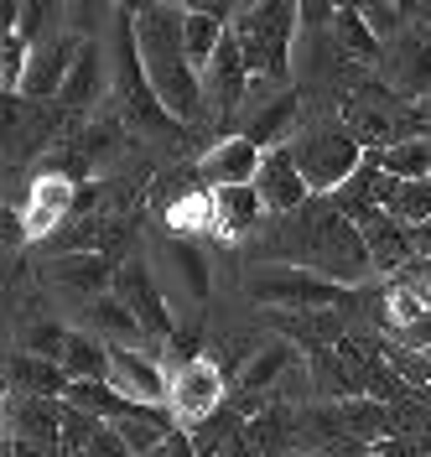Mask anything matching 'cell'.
I'll return each instance as SVG.
<instances>
[{
  "instance_id": "cell-1",
  "label": "cell",
  "mask_w": 431,
  "mask_h": 457,
  "mask_svg": "<svg viewBox=\"0 0 431 457\" xmlns=\"http://www.w3.org/2000/svg\"><path fill=\"white\" fill-rule=\"evenodd\" d=\"M130 21H136V47H141L145 79L156 88L162 110L177 125H198L208 114V99H203V73L193 68L187 42H182V5H141L130 11Z\"/></svg>"
},
{
  "instance_id": "cell-2",
  "label": "cell",
  "mask_w": 431,
  "mask_h": 457,
  "mask_svg": "<svg viewBox=\"0 0 431 457\" xmlns=\"http://www.w3.org/2000/svg\"><path fill=\"white\" fill-rule=\"evenodd\" d=\"M291 219H296V224H291V239L281 245L286 265H302V270H312V276H327L333 286H348V291L374 276L364 234L338 213L333 198H312V208H296Z\"/></svg>"
},
{
  "instance_id": "cell-3",
  "label": "cell",
  "mask_w": 431,
  "mask_h": 457,
  "mask_svg": "<svg viewBox=\"0 0 431 457\" xmlns=\"http://www.w3.org/2000/svg\"><path fill=\"white\" fill-rule=\"evenodd\" d=\"M291 156H296V171L307 177L312 198H333L338 187L353 182V171L364 167V145L348 136L344 125H312L291 141Z\"/></svg>"
},
{
  "instance_id": "cell-4",
  "label": "cell",
  "mask_w": 431,
  "mask_h": 457,
  "mask_svg": "<svg viewBox=\"0 0 431 457\" xmlns=\"http://www.w3.org/2000/svg\"><path fill=\"white\" fill-rule=\"evenodd\" d=\"M239 42H245V62H250V79H265V84H286L291 73V37H296V5L276 0V5H250L239 11Z\"/></svg>"
},
{
  "instance_id": "cell-5",
  "label": "cell",
  "mask_w": 431,
  "mask_h": 457,
  "mask_svg": "<svg viewBox=\"0 0 431 457\" xmlns=\"http://www.w3.org/2000/svg\"><path fill=\"white\" fill-rule=\"evenodd\" d=\"M250 296L281 312H338L348 302V286H333L327 276H312L302 265H260L250 276Z\"/></svg>"
},
{
  "instance_id": "cell-6",
  "label": "cell",
  "mask_w": 431,
  "mask_h": 457,
  "mask_svg": "<svg viewBox=\"0 0 431 457\" xmlns=\"http://www.w3.org/2000/svg\"><path fill=\"white\" fill-rule=\"evenodd\" d=\"M115 88H120V110L130 114L145 136H177V120L162 110L156 88H151V79H145L141 47H136V27L115 31Z\"/></svg>"
},
{
  "instance_id": "cell-7",
  "label": "cell",
  "mask_w": 431,
  "mask_h": 457,
  "mask_svg": "<svg viewBox=\"0 0 431 457\" xmlns=\"http://www.w3.org/2000/svg\"><path fill=\"white\" fill-rule=\"evenodd\" d=\"M229 400V379H224V364L213 359H187L182 370H172V395H167V411L177 416V431H198L219 416V405Z\"/></svg>"
},
{
  "instance_id": "cell-8",
  "label": "cell",
  "mask_w": 431,
  "mask_h": 457,
  "mask_svg": "<svg viewBox=\"0 0 431 457\" xmlns=\"http://www.w3.org/2000/svg\"><path fill=\"white\" fill-rule=\"evenodd\" d=\"M110 385L130 405H167V395H172L167 364L156 353H145V348H115L110 353Z\"/></svg>"
},
{
  "instance_id": "cell-9",
  "label": "cell",
  "mask_w": 431,
  "mask_h": 457,
  "mask_svg": "<svg viewBox=\"0 0 431 457\" xmlns=\"http://www.w3.org/2000/svg\"><path fill=\"white\" fill-rule=\"evenodd\" d=\"M344 219L359 228V234H364L374 270H390V276H401L405 265H410L416 245H410V228H405L401 219H390V213H385V208H374V203H364V208H348Z\"/></svg>"
},
{
  "instance_id": "cell-10",
  "label": "cell",
  "mask_w": 431,
  "mask_h": 457,
  "mask_svg": "<svg viewBox=\"0 0 431 457\" xmlns=\"http://www.w3.org/2000/svg\"><path fill=\"white\" fill-rule=\"evenodd\" d=\"M84 53V42H73L68 31H47V37H37L31 42V62H27V84L21 94L27 99H62V84H68V73H73V62Z\"/></svg>"
},
{
  "instance_id": "cell-11",
  "label": "cell",
  "mask_w": 431,
  "mask_h": 457,
  "mask_svg": "<svg viewBox=\"0 0 431 457\" xmlns=\"http://www.w3.org/2000/svg\"><path fill=\"white\" fill-rule=\"evenodd\" d=\"M115 296L136 312V322H141L145 333H151V343H156V353L167 348V343L177 338V322H172V312H167V296L156 291V281L145 276V265L136 260V265H125L115 276Z\"/></svg>"
},
{
  "instance_id": "cell-12",
  "label": "cell",
  "mask_w": 431,
  "mask_h": 457,
  "mask_svg": "<svg viewBox=\"0 0 431 457\" xmlns=\"http://www.w3.org/2000/svg\"><path fill=\"white\" fill-rule=\"evenodd\" d=\"M245 94H250V62H245V42H239V31L229 27L224 47L213 53L208 73H203V99H208V114H229V110H239Z\"/></svg>"
},
{
  "instance_id": "cell-13",
  "label": "cell",
  "mask_w": 431,
  "mask_h": 457,
  "mask_svg": "<svg viewBox=\"0 0 431 457\" xmlns=\"http://www.w3.org/2000/svg\"><path fill=\"white\" fill-rule=\"evenodd\" d=\"M260 167H265V151L250 136H224V141L203 156L198 182L208 193H219V187H255Z\"/></svg>"
},
{
  "instance_id": "cell-14",
  "label": "cell",
  "mask_w": 431,
  "mask_h": 457,
  "mask_svg": "<svg viewBox=\"0 0 431 457\" xmlns=\"http://www.w3.org/2000/svg\"><path fill=\"white\" fill-rule=\"evenodd\" d=\"M5 442L16 447H58L62 453V400H21L5 405Z\"/></svg>"
},
{
  "instance_id": "cell-15",
  "label": "cell",
  "mask_w": 431,
  "mask_h": 457,
  "mask_svg": "<svg viewBox=\"0 0 431 457\" xmlns=\"http://www.w3.org/2000/svg\"><path fill=\"white\" fill-rule=\"evenodd\" d=\"M307 177L296 171V156H291V145L281 151H265V167L255 177V198L260 208H270V213H296V208H307Z\"/></svg>"
},
{
  "instance_id": "cell-16",
  "label": "cell",
  "mask_w": 431,
  "mask_h": 457,
  "mask_svg": "<svg viewBox=\"0 0 431 457\" xmlns=\"http://www.w3.org/2000/svg\"><path fill=\"white\" fill-rule=\"evenodd\" d=\"M385 79L395 84V94H410V99L431 94V37L427 31L410 27L401 42L385 53Z\"/></svg>"
},
{
  "instance_id": "cell-17",
  "label": "cell",
  "mask_w": 431,
  "mask_h": 457,
  "mask_svg": "<svg viewBox=\"0 0 431 457\" xmlns=\"http://www.w3.org/2000/svg\"><path fill=\"white\" fill-rule=\"evenodd\" d=\"M5 379H11V395H21V400H62L68 385H73L58 359H37L27 348H16L5 359Z\"/></svg>"
},
{
  "instance_id": "cell-18",
  "label": "cell",
  "mask_w": 431,
  "mask_h": 457,
  "mask_svg": "<svg viewBox=\"0 0 431 457\" xmlns=\"http://www.w3.org/2000/svg\"><path fill=\"white\" fill-rule=\"evenodd\" d=\"M296 364H302L296 343L291 338H270V343H260L255 353H250V364H245V374L234 379V390H239V395H276L281 379H286Z\"/></svg>"
},
{
  "instance_id": "cell-19",
  "label": "cell",
  "mask_w": 431,
  "mask_h": 457,
  "mask_svg": "<svg viewBox=\"0 0 431 457\" xmlns=\"http://www.w3.org/2000/svg\"><path fill=\"white\" fill-rule=\"evenodd\" d=\"M73 208H79V203H73V182L58 177V171H47L27 198V219H21V224H27V239H42V245H47V234L62 228V219H68Z\"/></svg>"
},
{
  "instance_id": "cell-20",
  "label": "cell",
  "mask_w": 431,
  "mask_h": 457,
  "mask_svg": "<svg viewBox=\"0 0 431 457\" xmlns=\"http://www.w3.org/2000/svg\"><path fill=\"white\" fill-rule=\"evenodd\" d=\"M110 79H115L110 53H104L99 42H84V53L73 62L68 84H62V104H68V110H94V104L104 99V84H110Z\"/></svg>"
},
{
  "instance_id": "cell-21",
  "label": "cell",
  "mask_w": 431,
  "mask_h": 457,
  "mask_svg": "<svg viewBox=\"0 0 431 457\" xmlns=\"http://www.w3.org/2000/svg\"><path fill=\"white\" fill-rule=\"evenodd\" d=\"M88 328H94V338H104L110 348H145V353H156L151 333L136 322V312H130L120 296H99V302L88 307Z\"/></svg>"
},
{
  "instance_id": "cell-22",
  "label": "cell",
  "mask_w": 431,
  "mask_h": 457,
  "mask_svg": "<svg viewBox=\"0 0 431 457\" xmlns=\"http://www.w3.org/2000/svg\"><path fill=\"white\" fill-rule=\"evenodd\" d=\"M47 276L58 286H68V291H79V296H104V286L115 281V265H110V255H99V250H88V255H62L47 265Z\"/></svg>"
},
{
  "instance_id": "cell-23",
  "label": "cell",
  "mask_w": 431,
  "mask_h": 457,
  "mask_svg": "<svg viewBox=\"0 0 431 457\" xmlns=\"http://www.w3.org/2000/svg\"><path fill=\"white\" fill-rule=\"evenodd\" d=\"M374 203H379L390 219H401L405 228L431 224V182H395V177H379Z\"/></svg>"
},
{
  "instance_id": "cell-24",
  "label": "cell",
  "mask_w": 431,
  "mask_h": 457,
  "mask_svg": "<svg viewBox=\"0 0 431 457\" xmlns=\"http://www.w3.org/2000/svg\"><path fill=\"white\" fill-rule=\"evenodd\" d=\"M110 343L104 338H94V333H68V343H62V370H68V379L73 385H94V379H110Z\"/></svg>"
},
{
  "instance_id": "cell-25",
  "label": "cell",
  "mask_w": 431,
  "mask_h": 457,
  "mask_svg": "<svg viewBox=\"0 0 431 457\" xmlns=\"http://www.w3.org/2000/svg\"><path fill=\"white\" fill-rule=\"evenodd\" d=\"M379 171L385 177H395V182H431V136L421 141H401L390 145V151H369Z\"/></svg>"
},
{
  "instance_id": "cell-26",
  "label": "cell",
  "mask_w": 431,
  "mask_h": 457,
  "mask_svg": "<svg viewBox=\"0 0 431 457\" xmlns=\"http://www.w3.org/2000/svg\"><path fill=\"white\" fill-rule=\"evenodd\" d=\"M62 405H73V411H88V416H99V421H125L130 411H141V405H130V400L120 395L110 379H94V385H68Z\"/></svg>"
},
{
  "instance_id": "cell-27",
  "label": "cell",
  "mask_w": 431,
  "mask_h": 457,
  "mask_svg": "<svg viewBox=\"0 0 431 457\" xmlns=\"http://www.w3.org/2000/svg\"><path fill=\"white\" fill-rule=\"evenodd\" d=\"M213 213H219V234L234 239V234H245V228L255 224L265 208H260L255 187H219L213 193Z\"/></svg>"
},
{
  "instance_id": "cell-28",
  "label": "cell",
  "mask_w": 431,
  "mask_h": 457,
  "mask_svg": "<svg viewBox=\"0 0 431 457\" xmlns=\"http://www.w3.org/2000/svg\"><path fill=\"white\" fill-rule=\"evenodd\" d=\"M291 120H296V99H291V94H281V99H265V104L255 110V120H250V130H245V136H250L260 151H265V145H270V151H281V136L291 130Z\"/></svg>"
},
{
  "instance_id": "cell-29",
  "label": "cell",
  "mask_w": 431,
  "mask_h": 457,
  "mask_svg": "<svg viewBox=\"0 0 431 457\" xmlns=\"http://www.w3.org/2000/svg\"><path fill=\"white\" fill-rule=\"evenodd\" d=\"M333 37H338V42H344V53L359 57V62H374V57H379V37H374L369 21H364V5H338Z\"/></svg>"
},
{
  "instance_id": "cell-30",
  "label": "cell",
  "mask_w": 431,
  "mask_h": 457,
  "mask_svg": "<svg viewBox=\"0 0 431 457\" xmlns=\"http://www.w3.org/2000/svg\"><path fill=\"white\" fill-rule=\"evenodd\" d=\"M162 255H167V265L177 270V281L203 302V296H208V260L198 255V245H187V239H167Z\"/></svg>"
},
{
  "instance_id": "cell-31",
  "label": "cell",
  "mask_w": 431,
  "mask_h": 457,
  "mask_svg": "<svg viewBox=\"0 0 431 457\" xmlns=\"http://www.w3.org/2000/svg\"><path fill=\"white\" fill-rule=\"evenodd\" d=\"M167 224L177 228V234H219V213H213V193H187L182 203H172L167 208Z\"/></svg>"
},
{
  "instance_id": "cell-32",
  "label": "cell",
  "mask_w": 431,
  "mask_h": 457,
  "mask_svg": "<svg viewBox=\"0 0 431 457\" xmlns=\"http://www.w3.org/2000/svg\"><path fill=\"white\" fill-rule=\"evenodd\" d=\"M364 21H369V31L379 37V47H395L405 31V21H410V5H385V0H374V5H364Z\"/></svg>"
},
{
  "instance_id": "cell-33",
  "label": "cell",
  "mask_w": 431,
  "mask_h": 457,
  "mask_svg": "<svg viewBox=\"0 0 431 457\" xmlns=\"http://www.w3.org/2000/svg\"><path fill=\"white\" fill-rule=\"evenodd\" d=\"M68 333H73V328H62V322H37L27 338H21V348H27V353H37V359H62V343H68Z\"/></svg>"
},
{
  "instance_id": "cell-34",
  "label": "cell",
  "mask_w": 431,
  "mask_h": 457,
  "mask_svg": "<svg viewBox=\"0 0 431 457\" xmlns=\"http://www.w3.org/2000/svg\"><path fill=\"white\" fill-rule=\"evenodd\" d=\"M88 457H136V453H130V447H125V436L104 421V427H99V436L88 442Z\"/></svg>"
},
{
  "instance_id": "cell-35",
  "label": "cell",
  "mask_w": 431,
  "mask_h": 457,
  "mask_svg": "<svg viewBox=\"0 0 431 457\" xmlns=\"http://www.w3.org/2000/svg\"><path fill=\"white\" fill-rule=\"evenodd\" d=\"M296 21H302L296 31H312V27H322V21H338V5H296Z\"/></svg>"
},
{
  "instance_id": "cell-36",
  "label": "cell",
  "mask_w": 431,
  "mask_h": 457,
  "mask_svg": "<svg viewBox=\"0 0 431 457\" xmlns=\"http://www.w3.org/2000/svg\"><path fill=\"white\" fill-rule=\"evenodd\" d=\"M410 245H416V255H427V260H431V224L410 228Z\"/></svg>"
},
{
  "instance_id": "cell-37",
  "label": "cell",
  "mask_w": 431,
  "mask_h": 457,
  "mask_svg": "<svg viewBox=\"0 0 431 457\" xmlns=\"http://www.w3.org/2000/svg\"><path fill=\"white\" fill-rule=\"evenodd\" d=\"M62 457H88V453H62Z\"/></svg>"
},
{
  "instance_id": "cell-38",
  "label": "cell",
  "mask_w": 431,
  "mask_h": 457,
  "mask_svg": "<svg viewBox=\"0 0 431 457\" xmlns=\"http://www.w3.org/2000/svg\"><path fill=\"white\" fill-rule=\"evenodd\" d=\"M151 457H167V447H162V453H151Z\"/></svg>"
}]
</instances>
